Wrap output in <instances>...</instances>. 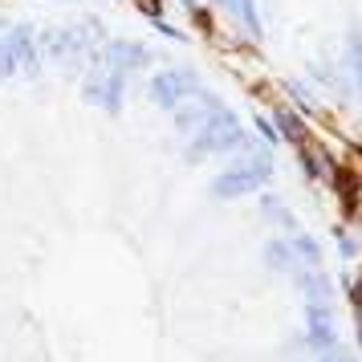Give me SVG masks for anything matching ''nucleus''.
Listing matches in <instances>:
<instances>
[{
  "instance_id": "nucleus-1",
  "label": "nucleus",
  "mask_w": 362,
  "mask_h": 362,
  "mask_svg": "<svg viewBox=\"0 0 362 362\" xmlns=\"http://www.w3.org/2000/svg\"><path fill=\"white\" fill-rule=\"evenodd\" d=\"M245 147V131L232 110H216L196 134H192V147H187V159H204V155H224V151H236Z\"/></svg>"
},
{
  "instance_id": "nucleus-2",
  "label": "nucleus",
  "mask_w": 362,
  "mask_h": 362,
  "mask_svg": "<svg viewBox=\"0 0 362 362\" xmlns=\"http://www.w3.org/2000/svg\"><path fill=\"white\" fill-rule=\"evenodd\" d=\"M82 98L90 102V106H102V110L118 115V110H122V98H127V74H118V69L94 62L90 74H86V82H82Z\"/></svg>"
},
{
  "instance_id": "nucleus-3",
  "label": "nucleus",
  "mask_w": 362,
  "mask_h": 362,
  "mask_svg": "<svg viewBox=\"0 0 362 362\" xmlns=\"http://www.w3.org/2000/svg\"><path fill=\"white\" fill-rule=\"evenodd\" d=\"M269 159H261V155H252V159H245V163L228 167L220 180L212 183V192L220 199H236V196H248V192H257L264 180H269Z\"/></svg>"
},
{
  "instance_id": "nucleus-4",
  "label": "nucleus",
  "mask_w": 362,
  "mask_h": 362,
  "mask_svg": "<svg viewBox=\"0 0 362 362\" xmlns=\"http://www.w3.org/2000/svg\"><path fill=\"white\" fill-rule=\"evenodd\" d=\"M199 90V78L196 69H163L151 78V102L163 106V110H175L183 98H192Z\"/></svg>"
},
{
  "instance_id": "nucleus-5",
  "label": "nucleus",
  "mask_w": 362,
  "mask_h": 362,
  "mask_svg": "<svg viewBox=\"0 0 362 362\" xmlns=\"http://www.w3.org/2000/svg\"><path fill=\"white\" fill-rule=\"evenodd\" d=\"M220 106H224V102L216 98V94H199V90H196L192 98H183L180 106H175V131L192 139V134H196L199 127H204L216 110H220Z\"/></svg>"
},
{
  "instance_id": "nucleus-6",
  "label": "nucleus",
  "mask_w": 362,
  "mask_h": 362,
  "mask_svg": "<svg viewBox=\"0 0 362 362\" xmlns=\"http://www.w3.org/2000/svg\"><path fill=\"white\" fill-rule=\"evenodd\" d=\"M13 57H17V74L21 78H37L41 74V49H37V29L33 25H13Z\"/></svg>"
},
{
  "instance_id": "nucleus-7",
  "label": "nucleus",
  "mask_w": 362,
  "mask_h": 362,
  "mask_svg": "<svg viewBox=\"0 0 362 362\" xmlns=\"http://www.w3.org/2000/svg\"><path fill=\"white\" fill-rule=\"evenodd\" d=\"M147 62H151V49L143 41H110L102 49V66L118 69V74H134V69H143Z\"/></svg>"
},
{
  "instance_id": "nucleus-8",
  "label": "nucleus",
  "mask_w": 362,
  "mask_h": 362,
  "mask_svg": "<svg viewBox=\"0 0 362 362\" xmlns=\"http://www.w3.org/2000/svg\"><path fill=\"white\" fill-rule=\"evenodd\" d=\"M305 329H310V342L322 346V350L334 342V317H329L326 301H310L305 305Z\"/></svg>"
},
{
  "instance_id": "nucleus-9",
  "label": "nucleus",
  "mask_w": 362,
  "mask_h": 362,
  "mask_svg": "<svg viewBox=\"0 0 362 362\" xmlns=\"http://www.w3.org/2000/svg\"><path fill=\"white\" fill-rule=\"evenodd\" d=\"M301 147V167L310 171L313 180H334V159H329V151H322L317 143H297Z\"/></svg>"
},
{
  "instance_id": "nucleus-10",
  "label": "nucleus",
  "mask_w": 362,
  "mask_h": 362,
  "mask_svg": "<svg viewBox=\"0 0 362 362\" xmlns=\"http://www.w3.org/2000/svg\"><path fill=\"white\" fill-rule=\"evenodd\" d=\"M277 127L285 139H293V143H305V122L293 115V110H277Z\"/></svg>"
},
{
  "instance_id": "nucleus-11",
  "label": "nucleus",
  "mask_w": 362,
  "mask_h": 362,
  "mask_svg": "<svg viewBox=\"0 0 362 362\" xmlns=\"http://www.w3.org/2000/svg\"><path fill=\"white\" fill-rule=\"evenodd\" d=\"M8 78H17V57H13L8 33H0V82H8Z\"/></svg>"
},
{
  "instance_id": "nucleus-12",
  "label": "nucleus",
  "mask_w": 362,
  "mask_h": 362,
  "mask_svg": "<svg viewBox=\"0 0 362 362\" xmlns=\"http://www.w3.org/2000/svg\"><path fill=\"white\" fill-rule=\"evenodd\" d=\"M264 257H269V264H273V269H293V248L281 245V240H273V245L264 248Z\"/></svg>"
},
{
  "instance_id": "nucleus-13",
  "label": "nucleus",
  "mask_w": 362,
  "mask_h": 362,
  "mask_svg": "<svg viewBox=\"0 0 362 362\" xmlns=\"http://www.w3.org/2000/svg\"><path fill=\"white\" fill-rule=\"evenodd\" d=\"M350 74H354V86H358V98H362V37H350Z\"/></svg>"
},
{
  "instance_id": "nucleus-14",
  "label": "nucleus",
  "mask_w": 362,
  "mask_h": 362,
  "mask_svg": "<svg viewBox=\"0 0 362 362\" xmlns=\"http://www.w3.org/2000/svg\"><path fill=\"white\" fill-rule=\"evenodd\" d=\"M293 252H297V257H305L310 264H317V245H313L310 236H297V240H293Z\"/></svg>"
},
{
  "instance_id": "nucleus-15",
  "label": "nucleus",
  "mask_w": 362,
  "mask_h": 362,
  "mask_svg": "<svg viewBox=\"0 0 362 362\" xmlns=\"http://www.w3.org/2000/svg\"><path fill=\"white\" fill-rule=\"evenodd\" d=\"M134 8H139V13H147L151 21L163 17V0H134Z\"/></svg>"
},
{
  "instance_id": "nucleus-16",
  "label": "nucleus",
  "mask_w": 362,
  "mask_h": 362,
  "mask_svg": "<svg viewBox=\"0 0 362 362\" xmlns=\"http://www.w3.org/2000/svg\"><path fill=\"white\" fill-rule=\"evenodd\" d=\"M257 131H261L269 143H277V131H273V122H269V118H257Z\"/></svg>"
},
{
  "instance_id": "nucleus-17",
  "label": "nucleus",
  "mask_w": 362,
  "mask_h": 362,
  "mask_svg": "<svg viewBox=\"0 0 362 362\" xmlns=\"http://www.w3.org/2000/svg\"><path fill=\"white\" fill-rule=\"evenodd\" d=\"M326 362H350L346 354H326Z\"/></svg>"
},
{
  "instance_id": "nucleus-18",
  "label": "nucleus",
  "mask_w": 362,
  "mask_h": 362,
  "mask_svg": "<svg viewBox=\"0 0 362 362\" xmlns=\"http://www.w3.org/2000/svg\"><path fill=\"white\" fill-rule=\"evenodd\" d=\"M358 301H362V281H358Z\"/></svg>"
}]
</instances>
